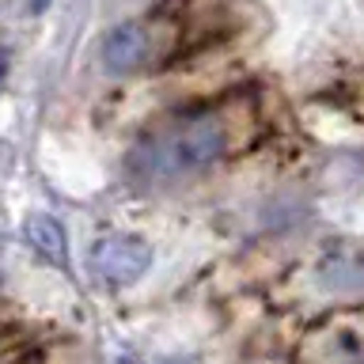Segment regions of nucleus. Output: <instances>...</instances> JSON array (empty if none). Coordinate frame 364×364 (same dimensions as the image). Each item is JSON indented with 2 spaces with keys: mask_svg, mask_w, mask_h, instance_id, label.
Returning a JSON list of instances; mask_svg holds the SVG:
<instances>
[{
  "mask_svg": "<svg viewBox=\"0 0 364 364\" xmlns=\"http://www.w3.org/2000/svg\"><path fill=\"white\" fill-rule=\"evenodd\" d=\"M0 76H4V53H0Z\"/></svg>",
  "mask_w": 364,
  "mask_h": 364,
  "instance_id": "39448f33",
  "label": "nucleus"
},
{
  "mask_svg": "<svg viewBox=\"0 0 364 364\" xmlns=\"http://www.w3.org/2000/svg\"><path fill=\"white\" fill-rule=\"evenodd\" d=\"M27 239L42 250V255H50L53 262H65V232H61L57 220H50V216H34V220H27Z\"/></svg>",
  "mask_w": 364,
  "mask_h": 364,
  "instance_id": "7ed1b4c3",
  "label": "nucleus"
},
{
  "mask_svg": "<svg viewBox=\"0 0 364 364\" xmlns=\"http://www.w3.org/2000/svg\"><path fill=\"white\" fill-rule=\"evenodd\" d=\"M338 102H341V107H349L353 114H364V76L353 80V84H341L338 87Z\"/></svg>",
  "mask_w": 364,
  "mask_h": 364,
  "instance_id": "20e7f679",
  "label": "nucleus"
},
{
  "mask_svg": "<svg viewBox=\"0 0 364 364\" xmlns=\"http://www.w3.org/2000/svg\"><path fill=\"white\" fill-rule=\"evenodd\" d=\"M262 129H266V122H262L258 99L239 91L213 107L182 114L152 136H144L133 148L129 171L141 182H175L250 148Z\"/></svg>",
  "mask_w": 364,
  "mask_h": 364,
  "instance_id": "f257e3e1",
  "label": "nucleus"
},
{
  "mask_svg": "<svg viewBox=\"0 0 364 364\" xmlns=\"http://www.w3.org/2000/svg\"><path fill=\"white\" fill-rule=\"evenodd\" d=\"M148 266H152V247H148L144 239H136V235L102 239L99 250H95V269L107 281H118V284L136 281Z\"/></svg>",
  "mask_w": 364,
  "mask_h": 364,
  "instance_id": "f03ea898",
  "label": "nucleus"
},
{
  "mask_svg": "<svg viewBox=\"0 0 364 364\" xmlns=\"http://www.w3.org/2000/svg\"><path fill=\"white\" fill-rule=\"evenodd\" d=\"M118 364H133V360H118Z\"/></svg>",
  "mask_w": 364,
  "mask_h": 364,
  "instance_id": "423d86ee",
  "label": "nucleus"
}]
</instances>
